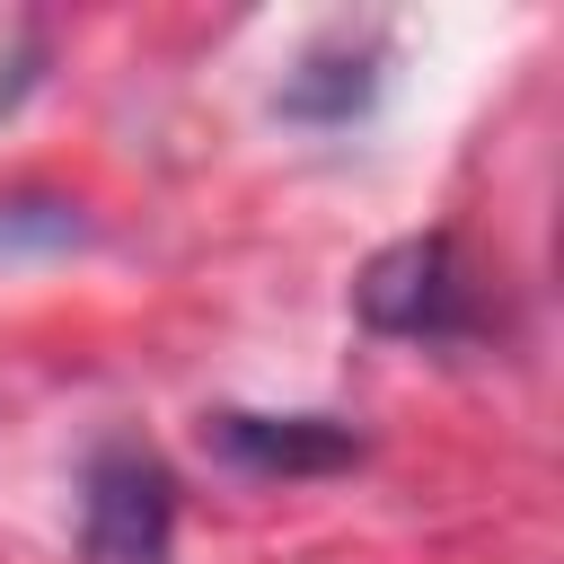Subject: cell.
Instances as JSON below:
<instances>
[{
	"label": "cell",
	"mask_w": 564,
	"mask_h": 564,
	"mask_svg": "<svg viewBox=\"0 0 564 564\" xmlns=\"http://www.w3.org/2000/svg\"><path fill=\"white\" fill-rule=\"evenodd\" d=\"M352 317L370 335H405V344H476L485 335V300H476V264L449 229H414L397 247H379L352 282Z\"/></svg>",
	"instance_id": "cell-1"
},
{
	"label": "cell",
	"mask_w": 564,
	"mask_h": 564,
	"mask_svg": "<svg viewBox=\"0 0 564 564\" xmlns=\"http://www.w3.org/2000/svg\"><path fill=\"white\" fill-rule=\"evenodd\" d=\"M176 476L150 441H97L79 467V555L88 564H167Z\"/></svg>",
	"instance_id": "cell-2"
},
{
	"label": "cell",
	"mask_w": 564,
	"mask_h": 564,
	"mask_svg": "<svg viewBox=\"0 0 564 564\" xmlns=\"http://www.w3.org/2000/svg\"><path fill=\"white\" fill-rule=\"evenodd\" d=\"M203 441H212L229 467H247V476H344V467H361V449H370L344 414H256V405L203 414Z\"/></svg>",
	"instance_id": "cell-3"
},
{
	"label": "cell",
	"mask_w": 564,
	"mask_h": 564,
	"mask_svg": "<svg viewBox=\"0 0 564 564\" xmlns=\"http://www.w3.org/2000/svg\"><path fill=\"white\" fill-rule=\"evenodd\" d=\"M379 70H388V44H379V26H335V35H317L291 70H282V88H273V115H291V123H352V115H370L379 106Z\"/></svg>",
	"instance_id": "cell-4"
},
{
	"label": "cell",
	"mask_w": 564,
	"mask_h": 564,
	"mask_svg": "<svg viewBox=\"0 0 564 564\" xmlns=\"http://www.w3.org/2000/svg\"><path fill=\"white\" fill-rule=\"evenodd\" d=\"M79 212L70 203H53V194H18V203H0V256H53V247H79Z\"/></svg>",
	"instance_id": "cell-5"
}]
</instances>
